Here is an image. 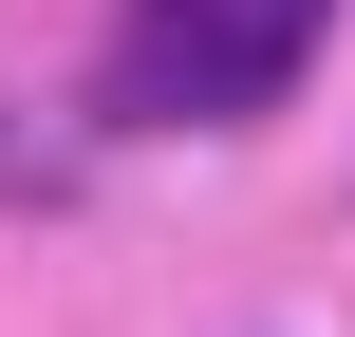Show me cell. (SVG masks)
Returning <instances> with one entry per match:
<instances>
[{
  "label": "cell",
  "instance_id": "cell-1",
  "mask_svg": "<svg viewBox=\"0 0 355 337\" xmlns=\"http://www.w3.org/2000/svg\"><path fill=\"white\" fill-rule=\"evenodd\" d=\"M243 113H262V75L225 56L206 0H112V38H94V131H243Z\"/></svg>",
  "mask_w": 355,
  "mask_h": 337
},
{
  "label": "cell",
  "instance_id": "cell-2",
  "mask_svg": "<svg viewBox=\"0 0 355 337\" xmlns=\"http://www.w3.org/2000/svg\"><path fill=\"white\" fill-rule=\"evenodd\" d=\"M206 19H225V56L262 75V113H281V94H300V56L337 38V0H206Z\"/></svg>",
  "mask_w": 355,
  "mask_h": 337
}]
</instances>
